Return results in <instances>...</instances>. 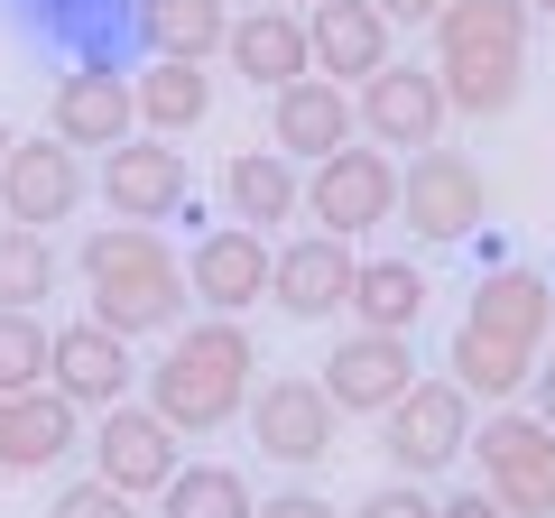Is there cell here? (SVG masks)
<instances>
[{
  "label": "cell",
  "instance_id": "6da1fadb",
  "mask_svg": "<svg viewBox=\"0 0 555 518\" xmlns=\"http://www.w3.org/2000/svg\"><path fill=\"white\" fill-rule=\"evenodd\" d=\"M139 379H149V407L177 436H222L259 389V342H250L241 315H185L167 334V361L139 371Z\"/></svg>",
  "mask_w": 555,
  "mask_h": 518
},
{
  "label": "cell",
  "instance_id": "7a4b0ae2",
  "mask_svg": "<svg viewBox=\"0 0 555 518\" xmlns=\"http://www.w3.org/2000/svg\"><path fill=\"white\" fill-rule=\"evenodd\" d=\"M83 287H93V306L83 315L112 324V334H177L185 315H195V297H185V259L167 250V232H149V222H102V232H83L75 250Z\"/></svg>",
  "mask_w": 555,
  "mask_h": 518
},
{
  "label": "cell",
  "instance_id": "3957f363",
  "mask_svg": "<svg viewBox=\"0 0 555 518\" xmlns=\"http://www.w3.org/2000/svg\"><path fill=\"white\" fill-rule=\"evenodd\" d=\"M436 83H444V112H463V120L509 112L528 93V0H444Z\"/></svg>",
  "mask_w": 555,
  "mask_h": 518
},
{
  "label": "cell",
  "instance_id": "277c9868",
  "mask_svg": "<svg viewBox=\"0 0 555 518\" xmlns=\"http://www.w3.org/2000/svg\"><path fill=\"white\" fill-rule=\"evenodd\" d=\"M463 454L481 463V491L509 518H555V426L537 407H491L473 417V444Z\"/></svg>",
  "mask_w": 555,
  "mask_h": 518
},
{
  "label": "cell",
  "instance_id": "5b68a950",
  "mask_svg": "<svg viewBox=\"0 0 555 518\" xmlns=\"http://www.w3.org/2000/svg\"><path fill=\"white\" fill-rule=\"evenodd\" d=\"M297 213H315V232H334V241H352V250H361V241L389 232V213H398V158H389V148H371V140H343L334 158H315Z\"/></svg>",
  "mask_w": 555,
  "mask_h": 518
},
{
  "label": "cell",
  "instance_id": "8992f818",
  "mask_svg": "<svg viewBox=\"0 0 555 518\" xmlns=\"http://www.w3.org/2000/svg\"><path fill=\"white\" fill-rule=\"evenodd\" d=\"M473 417H481V407L463 399L454 379H426V371H416L408 399L379 407V454H389L408 481H436V472H454V463H463V444H473Z\"/></svg>",
  "mask_w": 555,
  "mask_h": 518
},
{
  "label": "cell",
  "instance_id": "52a82bcc",
  "mask_svg": "<svg viewBox=\"0 0 555 518\" xmlns=\"http://www.w3.org/2000/svg\"><path fill=\"white\" fill-rule=\"evenodd\" d=\"M444 83H436V65H408V56H389L371 83H352V130L371 148H389V158H416V148H436L444 140Z\"/></svg>",
  "mask_w": 555,
  "mask_h": 518
},
{
  "label": "cell",
  "instance_id": "ba28073f",
  "mask_svg": "<svg viewBox=\"0 0 555 518\" xmlns=\"http://www.w3.org/2000/svg\"><path fill=\"white\" fill-rule=\"evenodd\" d=\"M93 185H102V204H112L120 222H185V204H195V167H185V148L177 140H158V130H130L120 148H102V167H93Z\"/></svg>",
  "mask_w": 555,
  "mask_h": 518
},
{
  "label": "cell",
  "instance_id": "9c48e42d",
  "mask_svg": "<svg viewBox=\"0 0 555 518\" xmlns=\"http://www.w3.org/2000/svg\"><path fill=\"white\" fill-rule=\"evenodd\" d=\"M481 213H491V185H481V167L463 158V148H416L408 167H398V222H408L416 241H473Z\"/></svg>",
  "mask_w": 555,
  "mask_h": 518
},
{
  "label": "cell",
  "instance_id": "30bf717a",
  "mask_svg": "<svg viewBox=\"0 0 555 518\" xmlns=\"http://www.w3.org/2000/svg\"><path fill=\"white\" fill-rule=\"evenodd\" d=\"M177 463H185V444H177V426H167L149 399H120V407L93 417V472L112 481V491L158 500L167 481H177Z\"/></svg>",
  "mask_w": 555,
  "mask_h": 518
},
{
  "label": "cell",
  "instance_id": "8fae6325",
  "mask_svg": "<svg viewBox=\"0 0 555 518\" xmlns=\"http://www.w3.org/2000/svg\"><path fill=\"white\" fill-rule=\"evenodd\" d=\"M343 436V407L324 399V379H259L250 389V444L287 472H315Z\"/></svg>",
  "mask_w": 555,
  "mask_h": 518
},
{
  "label": "cell",
  "instance_id": "7c38bea8",
  "mask_svg": "<svg viewBox=\"0 0 555 518\" xmlns=\"http://www.w3.org/2000/svg\"><path fill=\"white\" fill-rule=\"evenodd\" d=\"M47 389H56V399H75L83 417L120 407V399L139 389V352H130V334H112V324H93V315L56 324V342H47Z\"/></svg>",
  "mask_w": 555,
  "mask_h": 518
},
{
  "label": "cell",
  "instance_id": "4fadbf2b",
  "mask_svg": "<svg viewBox=\"0 0 555 518\" xmlns=\"http://www.w3.org/2000/svg\"><path fill=\"white\" fill-rule=\"evenodd\" d=\"M324 399L343 407V417H379V407H398L416 389V342L408 334H379V324H352V334L324 352Z\"/></svg>",
  "mask_w": 555,
  "mask_h": 518
},
{
  "label": "cell",
  "instance_id": "5bb4252c",
  "mask_svg": "<svg viewBox=\"0 0 555 518\" xmlns=\"http://www.w3.org/2000/svg\"><path fill=\"white\" fill-rule=\"evenodd\" d=\"M269 232H250V222H214V232L185 250V297H195V315H250V306H269Z\"/></svg>",
  "mask_w": 555,
  "mask_h": 518
},
{
  "label": "cell",
  "instance_id": "9a60e30c",
  "mask_svg": "<svg viewBox=\"0 0 555 518\" xmlns=\"http://www.w3.org/2000/svg\"><path fill=\"white\" fill-rule=\"evenodd\" d=\"M75 213H83V158L65 140H10V158H0V222L56 232Z\"/></svg>",
  "mask_w": 555,
  "mask_h": 518
},
{
  "label": "cell",
  "instance_id": "2e32d148",
  "mask_svg": "<svg viewBox=\"0 0 555 518\" xmlns=\"http://www.w3.org/2000/svg\"><path fill=\"white\" fill-rule=\"evenodd\" d=\"M352 269H361L352 241L297 232V241H278V250H269V306H278V315H297V324H324V315H343V297H352Z\"/></svg>",
  "mask_w": 555,
  "mask_h": 518
},
{
  "label": "cell",
  "instance_id": "e0dca14e",
  "mask_svg": "<svg viewBox=\"0 0 555 518\" xmlns=\"http://www.w3.org/2000/svg\"><path fill=\"white\" fill-rule=\"evenodd\" d=\"M139 130V102H130V75H112V65H75V75H56V102H47V140H65L83 158V148H120Z\"/></svg>",
  "mask_w": 555,
  "mask_h": 518
},
{
  "label": "cell",
  "instance_id": "ac0fdd59",
  "mask_svg": "<svg viewBox=\"0 0 555 518\" xmlns=\"http://www.w3.org/2000/svg\"><path fill=\"white\" fill-rule=\"evenodd\" d=\"M343 140H361V130H352V83L297 75V83H278V93H269V148H278V158L315 167V158H334Z\"/></svg>",
  "mask_w": 555,
  "mask_h": 518
},
{
  "label": "cell",
  "instance_id": "d6986e66",
  "mask_svg": "<svg viewBox=\"0 0 555 518\" xmlns=\"http://www.w3.org/2000/svg\"><path fill=\"white\" fill-rule=\"evenodd\" d=\"M222 65H232L250 93H278V83L315 75V47H306V10H287V0H259V10H241L232 38H222Z\"/></svg>",
  "mask_w": 555,
  "mask_h": 518
},
{
  "label": "cell",
  "instance_id": "ffe728a7",
  "mask_svg": "<svg viewBox=\"0 0 555 518\" xmlns=\"http://www.w3.org/2000/svg\"><path fill=\"white\" fill-rule=\"evenodd\" d=\"M83 444V407L56 399V389H20V399H0V472H56L65 454Z\"/></svg>",
  "mask_w": 555,
  "mask_h": 518
},
{
  "label": "cell",
  "instance_id": "44dd1931",
  "mask_svg": "<svg viewBox=\"0 0 555 518\" xmlns=\"http://www.w3.org/2000/svg\"><path fill=\"white\" fill-rule=\"evenodd\" d=\"M389 38L398 28L379 20L371 0H315V10H306V47H315L324 83H371L379 65H389Z\"/></svg>",
  "mask_w": 555,
  "mask_h": 518
},
{
  "label": "cell",
  "instance_id": "7402d4cb",
  "mask_svg": "<svg viewBox=\"0 0 555 518\" xmlns=\"http://www.w3.org/2000/svg\"><path fill=\"white\" fill-rule=\"evenodd\" d=\"M463 324H481V334H500V342H546L555 334V287H546V269H528V259H500V269H481V287H473V306H463Z\"/></svg>",
  "mask_w": 555,
  "mask_h": 518
},
{
  "label": "cell",
  "instance_id": "603a6c76",
  "mask_svg": "<svg viewBox=\"0 0 555 518\" xmlns=\"http://www.w3.org/2000/svg\"><path fill=\"white\" fill-rule=\"evenodd\" d=\"M130 102H139V130H158V140H185L214 120V75L185 56H149L130 75Z\"/></svg>",
  "mask_w": 555,
  "mask_h": 518
},
{
  "label": "cell",
  "instance_id": "cb8c5ba5",
  "mask_svg": "<svg viewBox=\"0 0 555 518\" xmlns=\"http://www.w3.org/2000/svg\"><path fill=\"white\" fill-rule=\"evenodd\" d=\"M297 158H278V148H232V167H222V204H232V222H250V232H278V222H297Z\"/></svg>",
  "mask_w": 555,
  "mask_h": 518
},
{
  "label": "cell",
  "instance_id": "d4e9b609",
  "mask_svg": "<svg viewBox=\"0 0 555 518\" xmlns=\"http://www.w3.org/2000/svg\"><path fill=\"white\" fill-rule=\"evenodd\" d=\"M343 315L379 324V334H416V315H426V269H416V259H361Z\"/></svg>",
  "mask_w": 555,
  "mask_h": 518
},
{
  "label": "cell",
  "instance_id": "484cf974",
  "mask_svg": "<svg viewBox=\"0 0 555 518\" xmlns=\"http://www.w3.org/2000/svg\"><path fill=\"white\" fill-rule=\"evenodd\" d=\"M528 371H537L528 342H500V334H481V324H463V334H454V389L473 407H509L518 389H528Z\"/></svg>",
  "mask_w": 555,
  "mask_h": 518
},
{
  "label": "cell",
  "instance_id": "4316f807",
  "mask_svg": "<svg viewBox=\"0 0 555 518\" xmlns=\"http://www.w3.org/2000/svg\"><path fill=\"white\" fill-rule=\"evenodd\" d=\"M222 38H232V10H222V0H149V56L214 65Z\"/></svg>",
  "mask_w": 555,
  "mask_h": 518
},
{
  "label": "cell",
  "instance_id": "83f0119b",
  "mask_svg": "<svg viewBox=\"0 0 555 518\" xmlns=\"http://www.w3.org/2000/svg\"><path fill=\"white\" fill-rule=\"evenodd\" d=\"M259 491L232 463H177V481L158 491V518H250Z\"/></svg>",
  "mask_w": 555,
  "mask_h": 518
},
{
  "label": "cell",
  "instance_id": "f1b7e54d",
  "mask_svg": "<svg viewBox=\"0 0 555 518\" xmlns=\"http://www.w3.org/2000/svg\"><path fill=\"white\" fill-rule=\"evenodd\" d=\"M65 279V259L47 232H28V222H0V306H47Z\"/></svg>",
  "mask_w": 555,
  "mask_h": 518
},
{
  "label": "cell",
  "instance_id": "f546056e",
  "mask_svg": "<svg viewBox=\"0 0 555 518\" xmlns=\"http://www.w3.org/2000/svg\"><path fill=\"white\" fill-rule=\"evenodd\" d=\"M47 342H56V324L38 306H0V399H20V389L47 379Z\"/></svg>",
  "mask_w": 555,
  "mask_h": 518
},
{
  "label": "cell",
  "instance_id": "4dcf8cb0",
  "mask_svg": "<svg viewBox=\"0 0 555 518\" xmlns=\"http://www.w3.org/2000/svg\"><path fill=\"white\" fill-rule=\"evenodd\" d=\"M47 518H139V500L112 491L102 472H83V481H65V491H56V509H47Z\"/></svg>",
  "mask_w": 555,
  "mask_h": 518
},
{
  "label": "cell",
  "instance_id": "1f68e13d",
  "mask_svg": "<svg viewBox=\"0 0 555 518\" xmlns=\"http://www.w3.org/2000/svg\"><path fill=\"white\" fill-rule=\"evenodd\" d=\"M343 518H436V491L426 481H379V491H361V509H343Z\"/></svg>",
  "mask_w": 555,
  "mask_h": 518
},
{
  "label": "cell",
  "instance_id": "d6a6232c",
  "mask_svg": "<svg viewBox=\"0 0 555 518\" xmlns=\"http://www.w3.org/2000/svg\"><path fill=\"white\" fill-rule=\"evenodd\" d=\"M250 518H343V509H334L324 491H306V481H297V491H269V500H259Z\"/></svg>",
  "mask_w": 555,
  "mask_h": 518
},
{
  "label": "cell",
  "instance_id": "836d02e7",
  "mask_svg": "<svg viewBox=\"0 0 555 518\" xmlns=\"http://www.w3.org/2000/svg\"><path fill=\"white\" fill-rule=\"evenodd\" d=\"M371 10H379L389 28H436V10H444V0H371Z\"/></svg>",
  "mask_w": 555,
  "mask_h": 518
},
{
  "label": "cell",
  "instance_id": "e575fe53",
  "mask_svg": "<svg viewBox=\"0 0 555 518\" xmlns=\"http://www.w3.org/2000/svg\"><path fill=\"white\" fill-rule=\"evenodd\" d=\"M436 518H509V509H500L491 491H444V500H436Z\"/></svg>",
  "mask_w": 555,
  "mask_h": 518
},
{
  "label": "cell",
  "instance_id": "d590c367",
  "mask_svg": "<svg viewBox=\"0 0 555 518\" xmlns=\"http://www.w3.org/2000/svg\"><path fill=\"white\" fill-rule=\"evenodd\" d=\"M528 379H537V417L555 426V361H546V371H528Z\"/></svg>",
  "mask_w": 555,
  "mask_h": 518
},
{
  "label": "cell",
  "instance_id": "8d00e7d4",
  "mask_svg": "<svg viewBox=\"0 0 555 518\" xmlns=\"http://www.w3.org/2000/svg\"><path fill=\"white\" fill-rule=\"evenodd\" d=\"M528 20H555V0H528Z\"/></svg>",
  "mask_w": 555,
  "mask_h": 518
},
{
  "label": "cell",
  "instance_id": "74e56055",
  "mask_svg": "<svg viewBox=\"0 0 555 518\" xmlns=\"http://www.w3.org/2000/svg\"><path fill=\"white\" fill-rule=\"evenodd\" d=\"M10 140H20V130H10V120H0V158H10Z\"/></svg>",
  "mask_w": 555,
  "mask_h": 518
},
{
  "label": "cell",
  "instance_id": "f35d334b",
  "mask_svg": "<svg viewBox=\"0 0 555 518\" xmlns=\"http://www.w3.org/2000/svg\"><path fill=\"white\" fill-rule=\"evenodd\" d=\"M287 10H315V0H287Z\"/></svg>",
  "mask_w": 555,
  "mask_h": 518
},
{
  "label": "cell",
  "instance_id": "ab89813d",
  "mask_svg": "<svg viewBox=\"0 0 555 518\" xmlns=\"http://www.w3.org/2000/svg\"><path fill=\"white\" fill-rule=\"evenodd\" d=\"M546 342H555V334H546Z\"/></svg>",
  "mask_w": 555,
  "mask_h": 518
}]
</instances>
